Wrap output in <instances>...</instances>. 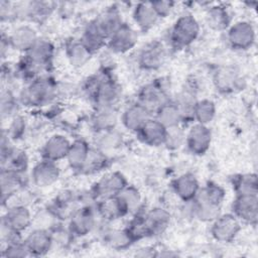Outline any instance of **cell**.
Instances as JSON below:
<instances>
[{
    "label": "cell",
    "mask_w": 258,
    "mask_h": 258,
    "mask_svg": "<svg viewBox=\"0 0 258 258\" xmlns=\"http://www.w3.org/2000/svg\"><path fill=\"white\" fill-rule=\"evenodd\" d=\"M94 20L98 25L99 29L107 38V41L113 35V33L124 23L120 12L115 7H110L106 9Z\"/></svg>",
    "instance_id": "26"
},
{
    "label": "cell",
    "mask_w": 258,
    "mask_h": 258,
    "mask_svg": "<svg viewBox=\"0 0 258 258\" xmlns=\"http://www.w3.org/2000/svg\"><path fill=\"white\" fill-rule=\"evenodd\" d=\"M72 142L61 134L51 135L43 144L41 148L42 159L57 162L66 159L70 150Z\"/></svg>",
    "instance_id": "20"
},
{
    "label": "cell",
    "mask_w": 258,
    "mask_h": 258,
    "mask_svg": "<svg viewBox=\"0 0 258 258\" xmlns=\"http://www.w3.org/2000/svg\"><path fill=\"white\" fill-rule=\"evenodd\" d=\"M208 25L214 30L228 29L231 22V16L226 6L215 5L209 8L207 12Z\"/></svg>",
    "instance_id": "34"
},
{
    "label": "cell",
    "mask_w": 258,
    "mask_h": 258,
    "mask_svg": "<svg viewBox=\"0 0 258 258\" xmlns=\"http://www.w3.org/2000/svg\"><path fill=\"white\" fill-rule=\"evenodd\" d=\"M66 54L68 60L74 68L83 67L92 55L81 39L69 40L66 44Z\"/></svg>",
    "instance_id": "31"
},
{
    "label": "cell",
    "mask_w": 258,
    "mask_h": 258,
    "mask_svg": "<svg viewBox=\"0 0 258 258\" xmlns=\"http://www.w3.org/2000/svg\"><path fill=\"white\" fill-rule=\"evenodd\" d=\"M137 41V31L124 22L108 39L106 46L111 53H126L135 47Z\"/></svg>",
    "instance_id": "10"
},
{
    "label": "cell",
    "mask_w": 258,
    "mask_h": 258,
    "mask_svg": "<svg viewBox=\"0 0 258 258\" xmlns=\"http://www.w3.org/2000/svg\"><path fill=\"white\" fill-rule=\"evenodd\" d=\"M122 96L121 86L114 80L110 72L102 71V80L96 96L93 100L96 107L105 106V107H115L119 102Z\"/></svg>",
    "instance_id": "8"
},
{
    "label": "cell",
    "mask_w": 258,
    "mask_h": 258,
    "mask_svg": "<svg viewBox=\"0 0 258 258\" xmlns=\"http://www.w3.org/2000/svg\"><path fill=\"white\" fill-rule=\"evenodd\" d=\"M186 132L179 125L171 128H167L163 145L169 150H177L185 143Z\"/></svg>",
    "instance_id": "42"
},
{
    "label": "cell",
    "mask_w": 258,
    "mask_h": 258,
    "mask_svg": "<svg viewBox=\"0 0 258 258\" xmlns=\"http://www.w3.org/2000/svg\"><path fill=\"white\" fill-rule=\"evenodd\" d=\"M151 5L155 10L156 14L159 18L167 17L174 7V2L166 1V0H158V1H151Z\"/></svg>",
    "instance_id": "45"
},
{
    "label": "cell",
    "mask_w": 258,
    "mask_h": 258,
    "mask_svg": "<svg viewBox=\"0 0 258 258\" xmlns=\"http://www.w3.org/2000/svg\"><path fill=\"white\" fill-rule=\"evenodd\" d=\"M10 47L26 53L39 38L36 30L28 24H20L7 34Z\"/></svg>",
    "instance_id": "18"
},
{
    "label": "cell",
    "mask_w": 258,
    "mask_h": 258,
    "mask_svg": "<svg viewBox=\"0 0 258 258\" xmlns=\"http://www.w3.org/2000/svg\"><path fill=\"white\" fill-rule=\"evenodd\" d=\"M108 163V158L105 152L99 150L98 148H91L88 159L81 172L94 173L102 170L106 167Z\"/></svg>",
    "instance_id": "41"
},
{
    "label": "cell",
    "mask_w": 258,
    "mask_h": 258,
    "mask_svg": "<svg viewBox=\"0 0 258 258\" xmlns=\"http://www.w3.org/2000/svg\"><path fill=\"white\" fill-rule=\"evenodd\" d=\"M33 217L26 205L13 204L7 207L1 222L6 224L13 231L22 234L32 225Z\"/></svg>",
    "instance_id": "12"
},
{
    "label": "cell",
    "mask_w": 258,
    "mask_h": 258,
    "mask_svg": "<svg viewBox=\"0 0 258 258\" xmlns=\"http://www.w3.org/2000/svg\"><path fill=\"white\" fill-rule=\"evenodd\" d=\"M169 81L166 78H158L140 88L137 94V102L154 112L159 106L169 101Z\"/></svg>",
    "instance_id": "3"
},
{
    "label": "cell",
    "mask_w": 258,
    "mask_h": 258,
    "mask_svg": "<svg viewBox=\"0 0 258 258\" xmlns=\"http://www.w3.org/2000/svg\"><path fill=\"white\" fill-rule=\"evenodd\" d=\"M200 24L191 14L180 15L173 23L170 32L169 40L173 48L181 49L190 45L200 34Z\"/></svg>",
    "instance_id": "2"
},
{
    "label": "cell",
    "mask_w": 258,
    "mask_h": 258,
    "mask_svg": "<svg viewBox=\"0 0 258 258\" xmlns=\"http://www.w3.org/2000/svg\"><path fill=\"white\" fill-rule=\"evenodd\" d=\"M104 241L109 247L115 250L127 249L134 243L126 228L122 230L113 229L107 231L104 236Z\"/></svg>",
    "instance_id": "37"
},
{
    "label": "cell",
    "mask_w": 258,
    "mask_h": 258,
    "mask_svg": "<svg viewBox=\"0 0 258 258\" xmlns=\"http://www.w3.org/2000/svg\"><path fill=\"white\" fill-rule=\"evenodd\" d=\"M54 54L53 44L46 38H38L33 46L24 55L40 71L48 69Z\"/></svg>",
    "instance_id": "19"
},
{
    "label": "cell",
    "mask_w": 258,
    "mask_h": 258,
    "mask_svg": "<svg viewBox=\"0 0 258 258\" xmlns=\"http://www.w3.org/2000/svg\"><path fill=\"white\" fill-rule=\"evenodd\" d=\"M60 170L56 162L42 159L31 169L30 176L34 185L38 187H47L53 184L59 177Z\"/></svg>",
    "instance_id": "17"
},
{
    "label": "cell",
    "mask_w": 258,
    "mask_h": 258,
    "mask_svg": "<svg viewBox=\"0 0 258 258\" xmlns=\"http://www.w3.org/2000/svg\"><path fill=\"white\" fill-rule=\"evenodd\" d=\"M128 185L127 179L120 171H112L104 174L93 186L92 195L98 201L118 196Z\"/></svg>",
    "instance_id": "6"
},
{
    "label": "cell",
    "mask_w": 258,
    "mask_h": 258,
    "mask_svg": "<svg viewBox=\"0 0 258 258\" xmlns=\"http://www.w3.org/2000/svg\"><path fill=\"white\" fill-rule=\"evenodd\" d=\"M241 231V221L233 214H220L211 225L212 237L221 243H230Z\"/></svg>",
    "instance_id": "5"
},
{
    "label": "cell",
    "mask_w": 258,
    "mask_h": 258,
    "mask_svg": "<svg viewBox=\"0 0 258 258\" xmlns=\"http://www.w3.org/2000/svg\"><path fill=\"white\" fill-rule=\"evenodd\" d=\"M166 56L167 50L164 44L159 40H152L138 51L137 64L143 71L154 72L163 66Z\"/></svg>",
    "instance_id": "4"
},
{
    "label": "cell",
    "mask_w": 258,
    "mask_h": 258,
    "mask_svg": "<svg viewBox=\"0 0 258 258\" xmlns=\"http://www.w3.org/2000/svg\"><path fill=\"white\" fill-rule=\"evenodd\" d=\"M122 143V135L116 128L96 133V148L103 152H107L119 147Z\"/></svg>",
    "instance_id": "38"
},
{
    "label": "cell",
    "mask_w": 258,
    "mask_h": 258,
    "mask_svg": "<svg viewBox=\"0 0 258 258\" xmlns=\"http://www.w3.org/2000/svg\"><path fill=\"white\" fill-rule=\"evenodd\" d=\"M136 256L139 257H153V256H158V254L156 253V250L153 247H143L141 249H139L136 252Z\"/></svg>",
    "instance_id": "47"
},
{
    "label": "cell",
    "mask_w": 258,
    "mask_h": 258,
    "mask_svg": "<svg viewBox=\"0 0 258 258\" xmlns=\"http://www.w3.org/2000/svg\"><path fill=\"white\" fill-rule=\"evenodd\" d=\"M116 198L118 199L126 215L136 213L139 209H141L142 197L138 188L134 185H126L120 191V194L116 196Z\"/></svg>",
    "instance_id": "32"
},
{
    "label": "cell",
    "mask_w": 258,
    "mask_h": 258,
    "mask_svg": "<svg viewBox=\"0 0 258 258\" xmlns=\"http://www.w3.org/2000/svg\"><path fill=\"white\" fill-rule=\"evenodd\" d=\"M216 112L217 108L214 101L210 99L197 100L192 112L194 121L196 123L208 125L215 118Z\"/></svg>",
    "instance_id": "36"
},
{
    "label": "cell",
    "mask_w": 258,
    "mask_h": 258,
    "mask_svg": "<svg viewBox=\"0 0 258 258\" xmlns=\"http://www.w3.org/2000/svg\"><path fill=\"white\" fill-rule=\"evenodd\" d=\"M170 213L165 208L154 207L145 211L143 221L147 237H155L164 233L170 224Z\"/></svg>",
    "instance_id": "13"
},
{
    "label": "cell",
    "mask_w": 258,
    "mask_h": 258,
    "mask_svg": "<svg viewBox=\"0 0 258 258\" xmlns=\"http://www.w3.org/2000/svg\"><path fill=\"white\" fill-rule=\"evenodd\" d=\"M165 128L179 126L182 123L179 109L173 100H169L154 111L153 116Z\"/></svg>",
    "instance_id": "30"
},
{
    "label": "cell",
    "mask_w": 258,
    "mask_h": 258,
    "mask_svg": "<svg viewBox=\"0 0 258 258\" xmlns=\"http://www.w3.org/2000/svg\"><path fill=\"white\" fill-rule=\"evenodd\" d=\"M232 211L240 221L256 225L258 219V195H236Z\"/></svg>",
    "instance_id": "15"
},
{
    "label": "cell",
    "mask_w": 258,
    "mask_h": 258,
    "mask_svg": "<svg viewBox=\"0 0 258 258\" xmlns=\"http://www.w3.org/2000/svg\"><path fill=\"white\" fill-rule=\"evenodd\" d=\"M132 17L138 28L144 32L150 30L159 19L151 2L137 3L133 9Z\"/></svg>",
    "instance_id": "25"
},
{
    "label": "cell",
    "mask_w": 258,
    "mask_h": 258,
    "mask_svg": "<svg viewBox=\"0 0 258 258\" xmlns=\"http://www.w3.org/2000/svg\"><path fill=\"white\" fill-rule=\"evenodd\" d=\"M0 17H1L2 22L15 18L14 3L5 1V0H1L0 1Z\"/></svg>",
    "instance_id": "46"
},
{
    "label": "cell",
    "mask_w": 258,
    "mask_h": 258,
    "mask_svg": "<svg viewBox=\"0 0 258 258\" xmlns=\"http://www.w3.org/2000/svg\"><path fill=\"white\" fill-rule=\"evenodd\" d=\"M97 210L91 206H84L76 210L70 218L69 232L73 236L88 235L96 226Z\"/></svg>",
    "instance_id": "9"
},
{
    "label": "cell",
    "mask_w": 258,
    "mask_h": 258,
    "mask_svg": "<svg viewBox=\"0 0 258 258\" xmlns=\"http://www.w3.org/2000/svg\"><path fill=\"white\" fill-rule=\"evenodd\" d=\"M19 105L18 97H15L12 90L7 87L3 88L1 91V101H0V107H1V119L2 121L6 119H11L17 114Z\"/></svg>",
    "instance_id": "39"
},
{
    "label": "cell",
    "mask_w": 258,
    "mask_h": 258,
    "mask_svg": "<svg viewBox=\"0 0 258 258\" xmlns=\"http://www.w3.org/2000/svg\"><path fill=\"white\" fill-rule=\"evenodd\" d=\"M256 38V32L253 24L247 20H240L230 25L227 29V40L229 44L240 50L250 48Z\"/></svg>",
    "instance_id": "7"
},
{
    "label": "cell",
    "mask_w": 258,
    "mask_h": 258,
    "mask_svg": "<svg viewBox=\"0 0 258 258\" xmlns=\"http://www.w3.org/2000/svg\"><path fill=\"white\" fill-rule=\"evenodd\" d=\"M58 94L57 83L49 77L39 76L21 90L19 103L27 107H40L50 103Z\"/></svg>",
    "instance_id": "1"
},
{
    "label": "cell",
    "mask_w": 258,
    "mask_h": 258,
    "mask_svg": "<svg viewBox=\"0 0 258 258\" xmlns=\"http://www.w3.org/2000/svg\"><path fill=\"white\" fill-rule=\"evenodd\" d=\"M91 151L90 144L85 139H76L72 142L67 160L72 169L82 171Z\"/></svg>",
    "instance_id": "28"
},
{
    "label": "cell",
    "mask_w": 258,
    "mask_h": 258,
    "mask_svg": "<svg viewBox=\"0 0 258 258\" xmlns=\"http://www.w3.org/2000/svg\"><path fill=\"white\" fill-rule=\"evenodd\" d=\"M117 122L118 114L115 107L98 106L91 117L92 127L96 133L116 128Z\"/></svg>",
    "instance_id": "24"
},
{
    "label": "cell",
    "mask_w": 258,
    "mask_h": 258,
    "mask_svg": "<svg viewBox=\"0 0 258 258\" xmlns=\"http://www.w3.org/2000/svg\"><path fill=\"white\" fill-rule=\"evenodd\" d=\"M96 206L97 214L106 221H114L126 216L116 197L98 201Z\"/></svg>",
    "instance_id": "35"
},
{
    "label": "cell",
    "mask_w": 258,
    "mask_h": 258,
    "mask_svg": "<svg viewBox=\"0 0 258 258\" xmlns=\"http://www.w3.org/2000/svg\"><path fill=\"white\" fill-rule=\"evenodd\" d=\"M200 187L199 180L189 172L180 174L171 182L172 192L184 203L195 200Z\"/></svg>",
    "instance_id": "21"
},
{
    "label": "cell",
    "mask_w": 258,
    "mask_h": 258,
    "mask_svg": "<svg viewBox=\"0 0 258 258\" xmlns=\"http://www.w3.org/2000/svg\"><path fill=\"white\" fill-rule=\"evenodd\" d=\"M25 131H26V120L23 116L19 114H16L14 117L10 119V122L7 125V129L5 130L8 137L11 139V141L20 140L24 136Z\"/></svg>",
    "instance_id": "43"
},
{
    "label": "cell",
    "mask_w": 258,
    "mask_h": 258,
    "mask_svg": "<svg viewBox=\"0 0 258 258\" xmlns=\"http://www.w3.org/2000/svg\"><path fill=\"white\" fill-rule=\"evenodd\" d=\"M152 117V111L136 101L123 111L121 122L126 129L137 133L139 129Z\"/></svg>",
    "instance_id": "16"
},
{
    "label": "cell",
    "mask_w": 258,
    "mask_h": 258,
    "mask_svg": "<svg viewBox=\"0 0 258 258\" xmlns=\"http://www.w3.org/2000/svg\"><path fill=\"white\" fill-rule=\"evenodd\" d=\"M214 82L219 91L223 93L234 92L241 89L242 79L239 77L238 72L231 67H224L218 70L215 74Z\"/></svg>",
    "instance_id": "29"
},
{
    "label": "cell",
    "mask_w": 258,
    "mask_h": 258,
    "mask_svg": "<svg viewBox=\"0 0 258 258\" xmlns=\"http://www.w3.org/2000/svg\"><path fill=\"white\" fill-rule=\"evenodd\" d=\"M30 256L46 255L53 245V236L47 229L34 228L23 239Z\"/></svg>",
    "instance_id": "14"
},
{
    "label": "cell",
    "mask_w": 258,
    "mask_h": 258,
    "mask_svg": "<svg viewBox=\"0 0 258 258\" xmlns=\"http://www.w3.org/2000/svg\"><path fill=\"white\" fill-rule=\"evenodd\" d=\"M80 39L92 54L101 50L107 44V38L99 29L94 19L86 25Z\"/></svg>",
    "instance_id": "27"
},
{
    "label": "cell",
    "mask_w": 258,
    "mask_h": 258,
    "mask_svg": "<svg viewBox=\"0 0 258 258\" xmlns=\"http://www.w3.org/2000/svg\"><path fill=\"white\" fill-rule=\"evenodd\" d=\"M212 143V131L208 125L195 123L185 135V143L188 151L195 155H204Z\"/></svg>",
    "instance_id": "11"
},
{
    "label": "cell",
    "mask_w": 258,
    "mask_h": 258,
    "mask_svg": "<svg viewBox=\"0 0 258 258\" xmlns=\"http://www.w3.org/2000/svg\"><path fill=\"white\" fill-rule=\"evenodd\" d=\"M236 195H258L257 176L254 173L239 174L233 177Z\"/></svg>",
    "instance_id": "40"
},
{
    "label": "cell",
    "mask_w": 258,
    "mask_h": 258,
    "mask_svg": "<svg viewBox=\"0 0 258 258\" xmlns=\"http://www.w3.org/2000/svg\"><path fill=\"white\" fill-rule=\"evenodd\" d=\"M165 128L159 121H157L154 117L150 118L136 133L141 142L149 146H160L163 145L165 135Z\"/></svg>",
    "instance_id": "23"
},
{
    "label": "cell",
    "mask_w": 258,
    "mask_h": 258,
    "mask_svg": "<svg viewBox=\"0 0 258 258\" xmlns=\"http://www.w3.org/2000/svg\"><path fill=\"white\" fill-rule=\"evenodd\" d=\"M24 173H19L7 168H1V202L4 206L22 188Z\"/></svg>",
    "instance_id": "22"
},
{
    "label": "cell",
    "mask_w": 258,
    "mask_h": 258,
    "mask_svg": "<svg viewBox=\"0 0 258 258\" xmlns=\"http://www.w3.org/2000/svg\"><path fill=\"white\" fill-rule=\"evenodd\" d=\"M2 256L6 258H21L30 256L23 240H16L6 245H3Z\"/></svg>",
    "instance_id": "44"
},
{
    "label": "cell",
    "mask_w": 258,
    "mask_h": 258,
    "mask_svg": "<svg viewBox=\"0 0 258 258\" xmlns=\"http://www.w3.org/2000/svg\"><path fill=\"white\" fill-rule=\"evenodd\" d=\"M225 197L226 191L222 185L209 181L206 185L200 187L195 200L198 202L221 206L225 200Z\"/></svg>",
    "instance_id": "33"
}]
</instances>
